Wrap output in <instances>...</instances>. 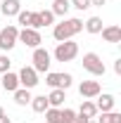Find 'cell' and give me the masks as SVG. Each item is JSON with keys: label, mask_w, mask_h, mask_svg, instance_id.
Listing matches in <instances>:
<instances>
[{"label": "cell", "mask_w": 121, "mask_h": 123, "mask_svg": "<svg viewBox=\"0 0 121 123\" xmlns=\"http://www.w3.org/2000/svg\"><path fill=\"white\" fill-rule=\"evenodd\" d=\"M17 36H19V29L17 26H5L0 31V50H12L17 45Z\"/></svg>", "instance_id": "8992f818"}, {"label": "cell", "mask_w": 121, "mask_h": 123, "mask_svg": "<svg viewBox=\"0 0 121 123\" xmlns=\"http://www.w3.org/2000/svg\"><path fill=\"white\" fill-rule=\"evenodd\" d=\"M14 102L19 104V107H26L31 102V92L26 90V88H17L14 90Z\"/></svg>", "instance_id": "2e32d148"}, {"label": "cell", "mask_w": 121, "mask_h": 123, "mask_svg": "<svg viewBox=\"0 0 121 123\" xmlns=\"http://www.w3.org/2000/svg\"><path fill=\"white\" fill-rule=\"evenodd\" d=\"M83 31V21L81 19H64L62 24H57L55 26V31H52V36H55V40H71L76 33H81Z\"/></svg>", "instance_id": "6da1fadb"}, {"label": "cell", "mask_w": 121, "mask_h": 123, "mask_svg": "<svg viewBox=\"0 0 121 123\" xmlns=\"http://www.w3.org/2000/svg\"><path fill=\"white\" fill-rule=\"evenodd\" d=\"M2 88L10 90V92H14L17 88H19V76L12 74V71H5V74H2Z\"/></svg>", "instance_id": "4fadbf2b"}, {"label": "cell", "mask_w": 121, "mask_h": 123, "mask_svg": "<svg viewBox=\"0 0 121 123\" xmlns=\"http://www.w3.org/2000/svg\"><path fill=\"white\" fill-rule=\"evenodd\" d=\"M0 123H10V118L7 116H0Z\"/></svg>", "instance_id": "f546056e"}, {"label": "cell", "mask_w": 121, "mask_h": 123, "mask_svg": "<svg viewBox=\"0 0 121 123\" xmlns=\"http://www.w3.org/2000/svg\"><path fill=\"white\" fill-rule=\"evenodd\" d=\"M45 121H47V123H62L60 109H55V107H47V109H45Z\"/></svg>", "instance_id": "ffe728a7"}, {"label": "cell", "mask_w": 121, "mask_h": 123, "mask_svg": "<svg viewBox=\"0 0 121 123\" xmlns=\"http://www.w3.org/2000/svg\"><path fill=\"white\" fill-rule=\"evenodd\" d=\"M60 116H62V123H74L76 121V111L74 109H60Z\"/></svg>", "instance_id": "7402d4cb"}, {"label": "cell", "mask_w": 121, "mask_h": 123, "mask_svg": "<svg viewBox=\"0 0 121 123\" xmlns=\"http://www.w3.org/2000/svg\"><path fill=\"white\" fill-rule=\"evenodd\" d=\"M17 19H19V24H21L24 29H29V24H31V12H29V10H26V12L21 10V12L17 14Z\"/></svg>", "instance_id": "cb8c5ba5"}, {"label": "cell", "mask_w": 121, "mask_h": 123, "mask_svg": "<svg viewBox=\"0 0 121 123\" xmlns=\"http://www.w3.org/2000/svg\"><path fill=\"white\" fill-rule=\"evenodd\" d=\"M114 104H116L114 95H102V97L97 99V104H95V107H97V111H102V114H105V111H114Z\"/></svg>", "instance_id": "5bb4252c"}, {"label": "cell", "mask_w": 121, "mask_h": 123, "mask_svg": "<svg viewBox=\"0 0 121 123\" xmlns=\"http://www.w3.org/2000/svg\"><path fill=\"white\" fill-rule=\"evenodd\" d=\"M71 74H55V71H47L45 76V83L50 88H62V90H67L69 85H71Z\"/></svg>", "instance_id": "52a82bcc"}, {"label": "cell", "mask_w": 121, "mask_h": 123, "mask_svg": "<svg viewBox=\"0 0 121 123\" xmlns=\"http://www.w3.org/2000/svg\"><path fill=\"white\" fill-rule=\"evenodd\" d=\"M38 14H40V24H43V26H50V24L55 21V14H52L50 10H43V12H38Z\"/></svg>", "instance_id": "603a6c76"}, {"label": "cell", "mask_w": 121, "mask_h": 123, "mask_svg": "<svg viewBox=\"0 0 121 123\" xmlns=\"http://www.w3.org/2000/svg\"><path fill=\"white\" fill-rule=\"evenodd\" d=\"M105 2H107V0H90V7H93V5H95V7H102Z\"/></svg>", "instance_id": "83f0119b"}, {"label": "cell", "mask_w": 121, "mask_h": 123, "mask_svg": "<svg viewBox=\"0 0 121 123\" xmlns=\"http://www.w3.org/2000/svg\"><path fill=\"white\" fill-rule=\"evenodd\" d=\"M31 109H33V111H36V114H45V109L50 107V104H47V97L45 95H40V97H31Z\"/></svg>", "instance_id": "9a60e30c"}, {"label": "cell", "mask_w": 121, "mask_h": 123, "mask_svg": "<svg viewBox=\"0 0 121 123\" xmlns=\"http://www.w3.org/2000/svg\"><path fill=\"white\" fill-rule=\"evenodd\" d=\"M17 40L19 43H24L26 47H40V43H43V38H40V33L36 29H21L19 31V36H17Z\"/></svg>", "instance_id": "5b68a950"}, {"label": "cell", "mask_w": 121, "mask_h": 123, "mask_svg": "<svg viewBox=\"0 0 121 123\" xmlns=\"http://www.w3.org/2000/svg\"><path fill=\"white\" fill-rule=\"evenodd\" d=\"M81 116H86V118H95V114H97V107H95V102H88V99H83V104H81V111H78Z\"/></svg>", "instance_id": "ac0fdd59"}, {"label": "cell", "mask_w": 121, "mask_h": 123, "mask_svg": "<svg viewBox=\"0 0 121 123\" xmlns=\"http://www.w3.org/2000/svg\"><path fill=\"white\" fill-rule=\"evenodd\" d=\"M69 7H71V2H69V0H55L50 12H52V14H67V12H69Z\"/></svg>", "instance_id": "d6986e66"}, {"label": "cell", "mask_w": 121, "mask_h": 123, "mask_svg": "<svg viewBox=\"0 0 121 123\" xmlns=\"http://www.w3.org/2000/svg\"><path fill=\"white\" fill-rule=\"evenodd\" d=\"M0 116H5V109H2V107H0Z\"/></svg>", "instance_id": "4dcf8cb0"}, {"label": "cell", "mask_w": 121, "mask_h": 123, "mask_svg": "<svg viewBox=\"0 0 121 123\" xmlns=\"http://www.w3.org/2000/svg\"><path fill=\"white\" fill-rule=\"evenodd\" d=\"M97 123H121V114L119 111H105Z\"/></svg>", "instance_id": "44dd1931"}, {"label": "cell", "mask_w": 121, "mask_h": 123, "mask_svg": "<svg viewBox=\"0 0 121 123\" xmlns=\"http://www.w3.org/2000/svg\"><path fill=\"white\" fill-rule=\"evenodd\" d=\"M71 7H76V10H88L90 7V0H71Z\"/></svg>", "instance_id": "484cf974"}, {"label": "cell", "mask_w": 121, "mask_h": 123, "mask_svg": "<svg viewBox=\"0 0 121 123\" xmlns=\"http://www.w3.org/2000/svg\"><path fill=\"white\" fill-rule=\"evenodd\" d=\"M76 55H78V45L74 40H62L55 47V59L57 62H71Z\"/></svg>", "instance_id": "7a4b0ae2"}, {"label": "cell", "mask_w": 121, "mask_h": 123, "mask_svg": "<svg viewBox=\"0 0 121 123\" xmlns=\"http://www.w3.org/2000/svg\"><path fill=\"white\" fill-rule=\"evenodd\" d=\"M83 29L88 31V33H100V31H102V19H100V17H90V19L83 24Z\"/></svg>", "instance_id": "e0dca14e"}, {"label": "cell", "mask_w": 121, "mask_h": 123, "mask_svg": "<svg viewBox=\"0 0 121 123\" xmlns=\"http://www.w3.org/2000/svg\"><path fill=\"white\" fill-rule=\"evenodd\" d=\"M83 69L93 74V76H105V62L100 59V55H95V52H88V55H83Z\"/></svg>", "instance_id": "3957f363"}, {"label": "cell", "mask_w": 121, "mask_h": 123, "mask_svg": "<svg viewBox=\"0 0 121 123\" xmlns=\"http://www.w3.org/2000/svg\"><path fill=\"white\" fill-rule=\"evenodd\" d=\"M114 71H116V74L121 76V59H116V62H114Z\"/></svg>", "instance_id": "f1b7e54d"}, {"label": "cell", "mask_w": 121, "mask_h": 123, "mask_svg": "<svg viewBox=\"0 0 121 123\" xmlns=\"http://www.w3.org/2000/svg\"><path fill=\"white\" fill-rule=\"evenodd\" d=\"M100 83L97 80H83L81 85H78V92H81V97H86V99H93V97H100Z\"/></svg>", "instance_id": "9c48e42d"}, {"label": "cell", "mask_w": 121, "mask_h": 123, "mask_svg": "<svg viewBox=\"0 0 121 123\" xmlns=\"http://www.w3.org/2000/svg\"><path fill=\"white\" fill-rule=\"evenodd\" d=\"M64 99H67V95H64V90L62 88H52V92L47 95V104L55 109H60L62 104H64Z\"/></svg>", "instance_id": "7c38bea8"}, {"label": "cell", "mask_w": 121, "mask_h": 123, "mask_svg": "<svg viewBox=\"0 0 121 123\" xmlns=\"http://www.w3.org/2000/svg\"><path fill=\"white\" fill-rule=\"evenodd\" d=\"M17 76H19V85H24L26 90L36 88V85L40 83V80H38V74H36V69H33V66H24Z\"/></svg>", "instance_id": "ba28073f"}, {"label": "cell", "mask_w": 121, "mask_h": 123, "mask_svg": "<svg viewBox=\"0 0 121 123\" xmlns=\"http://www.w3.org/2000/svg\"><path fill=\"white\" fill-rule=\"evenodd\" d=\"M74 123H90V118H86V116H81V114H76V121Z\"/></svg>", "instance_id": "4316f807"}, {"label": "cell", "mask_w": 121, "mask_h": 123, "mask_svg": "<svg viewBox=\"0 0 121 123\" xmlns=\"http://www.w3.org/2000/svg\"><path fill=\"white\" fill-rule=\"evenodd\" d=\"M10 57L7 55H0V74H5V71H10Z\"/></svg>", "instance_id": "d4e9b609"}, {"label": "cell", "mask_w": 121, "mask_h": 123, "mask_svg": "<svg viewBox=\"0 0 121 123\" xmlns=\"http://www.w3.org/2000/svg\"><path fill=\"white\" fill-rule=\"evenodd\" d=\"M50 52L43 50V47H36L33 50V69H36V74H47V69H50Z\"/></svg>", "instance_id": "277c9868"}, {"label": "cell", "mask_w": 121, "mask_h": 123, "mask_svg": "<svg viewBox=\"0 0 121 123\" xmlns=\"http://www.w3.org/2000/svg\"><path fill=\"white\" fill-rule=\"evenodd\" d=\"M100 33L107 43H121V26H102Z\"/></svg>", "instance_id": "30bf717a"}, {"label": "cell", "mask_w": 121, "mask_h": 123, "mask_svg": "<svg viewBox=\"0 0 121 123\" xmlns=\"http://www.w3.org/2000/svg\"><path fill=\"white\" fill-rule=\"evenodd\" d=\"M0 10H2L5 17H17L19 12H21V2H19V0H2Z\"/></svg>", "instance_id": "8fae6325"}]
</instances>
